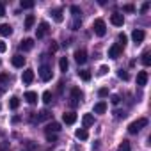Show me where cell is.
I'll return each instance as SVG.
<instances>
[{"instance_id":"1","label":"cell","mask_w":151,"mask_h":151,"mask_svg":"<svg viewBox=\"0 0 151 151\" xmlns=\"http://www.w3.org/2000/svg\"><path fill=\"white\" fill-rule=\"evenodd\" d=\"M146 124H147V119H146V117H140V119H137V121H133V123L128 124V132H130V133H137V132H140Z\"/></svg>"},{"instance_id":"2","label":"cell","mask_w":151,"mask_h":151,"mask_svg":"<svg viewBox=\"0 0 151 151\" xmlns=\"http://www.w3.org/2000/svg\"><path fill=\"white\" fill-rule=\"evenodd\" d=\"M93 29H94V34H96V36H100V37H103V36L107 34V25H105V22H103L101 18L94 20Z\"/></svg>"},{"instance_id":"3","label":"cell","mask_w":151,"mask_h":151,"mask_svg":"<svg viewBox=\"0 0 151 151\" xmlns=\"http://www.w3.org/2000/svg\"><path fill=\"white\" fill-rule=\"evenodd\" d=\"M82 98H84V94H82V91H80L78 87H73V89H71V98H69V100H71V105H73V107H77Z\"/></svg>"},{"instance_id":"4","label":"cell","mask_w":151,"mask_h":151,"mask_svg":"<svg viewBox=\"0 0 151 151\" xmlns=\"http://www.w3.org/2000/svg\"><path fill=\"white\" fill-rule=\"evenodd\" d=\"M39 77H41V80H43V82L52 80V68H50V66H46V64H43V66L39 68Z\"/></svg>"},{"instance_id":"5","label":"cell","mask_w":151,"mask_h":151,"mask_svg":"<svg viewBox=\"0 0 151 151\" xmlns=\"http://www.w3.org/2000/svg\"><path fill=\"white\" fill-rule=\"evenodd\" d=\"M48 32H50V25H48L46 22H41V23L37 25V29H36V36H37V39L45 37Z\"/></svg>"},{"instance_id":"6","label":"cell","mask_w":151,"mask_h":151,"mask_svg":"<svg viewBox=\"0 0 151 151\" xmlns=\"http://www.w3.org/2000/svg\"><path fill=\"white\" fill-rule=\"evenodd\" d=\"M144 37H146V34H144V30H140V29H135L133 32H132V39H133V43H142L144 41Z\"/></svg>"},{"instance_id":"7","label":"cell","mask_w":151,"mask_h":151,"mask_svg":"<svg viewBox=\"0 0 151 151\" xmlns=\"http://www.w3.org/2000/svg\"><path fill=\"white\" fill-rule=\"evenodd\" d=\"M75 60H77V64H86L87 62L86 50H77V52H75Z\"/></svg>"},{"instance_id":"8","label":"cell","mask_w":151,"mask_h":151,"mask_svg":"<svg viewBox=\"0 0 151 151\" xmlns=\"http://www.w3.org/2000/svg\"><path fill=\"white\" fill-rule=\"evenodd\" d=\"M121 52H123V48H121L119 45H112V46L109 48V57H110V59H117V57L121 55Z\"/></svg>"},{"instance_id":"9","label":"cell","mask_w":151,"mask_h":151,"mask_svg":"<svg viewBox=\"0 0 151 151\" xmlns=\"http://www.w3.org/2000/svg\"><path fill=\"white\" fill-rule=\"evenodd\" d=\"M110 22H112V25H116V27H123V23H124V18H123V14H119V13H114V14L110 16Z\"/></svg>"},{"instance_id":"10","label":"cell","mask_w":151,"mask_h":151,"mask_svg":"<svg viewBox=\"0 0 151 151\" xmlns=\"http://www.w3.org/2000/svg\"><path fill=\"white\" fill-rule=\"evenodd\" d=\"M52 117V114L48 112V110H41L39 114H36V116H32V121H36V123H39V121H45V119H50Z\"/></svg>"},{"instance_id":"11","label":"cell","mask_w":151,"mask_h":151,"mask_svg":"<svg viewBox=\"0 0 151 151\" xmlns=\"http://www.w3.org/2000/svg\"><path fill=\"white\" fill-rule=\"evenodd\" d=\"M62 121L66 124H73L75 121H77V114H75V112H64L62 114Z\"/></svg>"},{"instance_id":"12","label":"cell","mask_w":151,"mask_h":151,"mask_svg":"<svg viewBox=\"0 0 151 151\" xmlns=\"http://www.w3.org/2000/svg\"><path fill=\"white\" fill-rule=\"evenodd\" d=\"M22 80H23V84H32V80H34V69H25Z\"/></svg>"},{"instance_id":"13","label":"cell","mask_w":151,"mask_h":151,"mask_svg":"<svg viewBox=\"0 0 151 151\" xmlns=\"http://www.w3.org/2000/svg\"><path fill=\"white\" fill-rule=\"evenodd\" d=\"M11 62H13L14 68H23V66H25V57L18 53V55H14V57L11 59Z\"/></svg>"},{"instance_id":"14","label":"cell","mask_w":151,"mask_h":151,"mask_svg":"<svg viewBox=\"0 0 151 151\" xmlns=\"http://www.w3.org/2000/svg\"><path fill=\"white\" fill-rule=\"evenodd\" d=\"M147 84V71H139L137 73V86H146Z\"/></svg>"},{"instance_id":"15","label":"cell","mask_w":151,"mask_h":151,"mask_svg":"<svg viewBox=\"0 0 151 151\" xmlns=\"http://www.w3.org/2000/svg\"><path fill=\"white\" fill-rule=\"evenodd\" d=\"M13 34V27L9 23H0V36H11Z\"/></svg>"},{"instance_id":"16","label":"cell","mask_w":151,"mask_h":151,"mask_svg":"<svg viewBox=\"0 0 151 151\" xmlns=\"http://www.w3.org/2000/svg\"><path fill=\"white\" fill-rule=\"evenodd\" d=\"M20 48H22L23 52L32 50V48H34V39H23V41L20 43Z\"/></svg>"},{"instance_id":"17","label":"cell","mask_w":151,"mask_h":151,"mask_svg":"<svg viewBox=\"0 0 151 151\" xmlns=\"http://www.w3.org/2000/svg\"><path fill=\"white\" fill-rule=\"evenodd\" d=\"M45 132H46V135L48 133H57V132H60V124L59 123H50V124H46Z\"/></svg>"},{"instance_id":"18","label":"cell","mask_w":151,"mask_h":151,"mask_svg":"<svg viewBox=\"0 0 151 151\" xmlns=\"http://www.w3.org/2000/svg\"><path fill=\"white\" fill-rule=\"evenodd\" d=\"M82 123H84V128H89V126H93V124H94V117H93V114H84V117H82Z\"/></svg>"},{"instance_id":"19","label":"cell","mask_w":151,"mask_h":151,"mask_svg":"<svg viewBox=\"0 0 151 151\" xmlns=\"http://www.w3.org/2000/svg\"><path fill=\"white\" fill-rule=\"evenodd\" d=\"M25 100H27L30 105L37 103V93H34V91H29V93H25Z\"/></svg>"},{"instance_id":"20","label":"cell","mask_w":151,"mask_h":151,"mask_svg":"<svg viewBox=\"0 0 151 151\" xmlns=\"http://www.w3.org/2000/svg\"><path fill=\"white\" fill-rule=\"evenodd\" d=\"M107 112V103L105 101H98L94 105V114H105Z\"/></svg>"},{"instance_id":"21","label":"cell","mask_w":151,"mask_h":151,"mask_svg":"<svg viewBox=\"0 0 151 151\" xmlns=\"http://www.w3.org/2000/svg\"><path fill=\"white\" fill-rule=\"evenodd\" d=\"M75 135H77V139H80V140H86V139L89 137V133H87L86 128H78L77 132H75Z\"/></svg>"},{"instance_id":"22","label":"cell","mask_w":151,"mask_h":151,"mask_svg":"<svg viewBox=\"0 0 151 151\" xmlns=\"http://www.w3.org/2000/svg\"><path fill=\"white\" fill-rule=\"evenodd\" d=\"M52 14H53V20H55L57 23H60V22L64 20V16H62V9H53Z\"/></svg>"},{"instance_id":"23","label":"cell","mask_w":151,"mask_h":151,"mask_svg":"<svg viewBox=\"0 0 151 151\" xmlns=\"http://www.w3.org/2000/svg\"><path fill=\"white\" fill-rule=\"evenodd\" d=\"M34 22H36V18H34L32 14H29V16L25 18V30H30L32 25H34Z\"/></svg>"},{"instance_id":"24","label":"cell","mask_w":151,"mask_h":151,"mask_svg":"<svg viewBox=\"0 0 151 151\" xmlns=\"http://www.w3.org/2000/svg\"><path fill=\"white\" fill-rule=\"evenodd\" d=\"M78 77H80L84 82H89V80H91V73H89L87 69H82V71H78Z\"/></svg>"},{"instance_id":"25","label":"cell","mask_w":151,"mask_h":151,"mask_svg":"<svg viewBox=\"0 0 151 151\" xmlns=\"http://www.w3.org/2000/svg\"><path fill=\"white\" fill-rule=\"evenodd\" d=\"M9 107H11L13 110H16V109L20 107V98H18V96H13V98L9 100Z\"/></svg>"},{"instance_id":"26","label":"cell","mask_w":151,"mask_h":151,"mask_svg":"<svg viewBox=\"0 0 151 151\" xmlns=\"http://www.w3.org/2000/svg\"><path fill=\"white\" fill-rule=\"evenodd\" d=\"M68 66H69L68 59H66V57H60V60H59V68H60V71H68Z\"/></svg>"},{"instance_id":"27","label":"cell","mask_w":151,"mask_h":151,"mask_svg":"<svg viewBox=\"0 0 151 151\" xmlns=\"http://www.w3.org/2000/svg\"><path fill=\"white\" fill-rule=\"evenodd\" d=\"M140 60H142L144 66H149V64H151V57H149V52H147V50L142 53V59H140Z\"/></svg>"},{"instance_id":"28","label":"cell","mask_w":151,"mask_h":151,"mask_svg":"<svg viewBox=\"0 0 151 151\" xmlns=\"http://www.w3.org/2000/svg\"><path fill=\"white\" fill-rule=\"evenodd\" d=\"M117 151H132V147H130V142H128V140H123V142L119 144Z\"/></svg>"},{"instance_id":"29","label":"cell","mask_w":151,"mask_h":151,"mask_svg":"<svg viewBox=\"0 0 151 151\" xmlns=\"http://www.w3.org/2000/svg\"><path fill=\"white\" fill-rule=\"evenodd\" d=\"M117 41H119L117 45H119L121 48H124V45H126V41H128V37H126V34H119V36H117Z\"/></svg>"},{"instance_id":"30","label":"cell","mask_w":151,"mask_h":151,"mask_svg":"<svg viewBox=\"0 0 151 151\" xmlns=\"http://www.w3.org/2000/svg\"><path fill=\"white\" fill-rule=\"evenodd\" d=\"M20 6H22V9H32L34 7V2H30V0H25V2H23V0H22Z\"/></svg>"},{"instance_id":"31","label":"cell","mask_w":151,"mask_h":151,"mask_svg":"<svg viewBox=\"0 0 151 151\" xmlns=\"http://www.w3.org/2000/svg\"><path fill=\"white\" fill-rule=\"evenodd\" d=\"M80 25H82V20L75 18V20H73V23H71V29H73V30H78V29H80Z\"/></svg>"},{"instance_id":"32","label":"cell","mask_w":151,"mask_h":151,"mask_svg":"<svg viewBox=\"0 0 151 151\" xmlns=\"http://www.w3.org/2000/svg\"><path fill=\"white\" fill-rule=\"evenodd\" d=\"M71 13H73V16H75V18H78V16L82 14V13H80V7H78V6H71Z\"/></svg>"},{"instance_id":"33","label":"cell","mask_w":151,"mask_h":151,"mask_svg":"<svg viewBox=\"0 0 151 151\" xmlns=\"http://www.w3.org/2000/svg\"><path fill=\"white\" fill-rule=\"evenodd\" d=\"M117 77H119L121 80H128V78H130V75H128L126 71H123V69H119V71H117Z\"/></svg>"},{"instance_id":"34","label":"cell","mask_w":151,"mask_h":151,"mask_svg":"<svg viewBox=\"0 0 151 151\" xmlns=\"http://www.w3.org/2000/svg\"><path fill=\"white\" fill-rule=\"evenodd\" d=\"M43 101H45V103H50V101H52V93H50V91H45V93H43Z\"/></svg>"},{"instance_id":"35","label":"cell","mask_w":151,"mask_h":151,"mask_svg":"<svg viewBox=\"0 0 151 151\" xmlns=\"http://www.w3.org/2000/svg\"><path fill=\"white\" fill-rule=\"evenodd\" d=\"M98 96H100V98H105V96H109V89H107V87H101V89L98 91Z\"/></svg>"},{"instance_id":"36","label":"cell","mask_w":151,"mask_h":151,"mask_svg":"<svg viewBox=\"0 0 151 151\" xmlns=\"http://www.w3.org/2000/svg\"><path fill=\"white\" fill-rule=\"evenodd\" d=\"M110 69H109V66H101L100 68V71H98V75H100V77H103V75H107Z\"/></svg>"},{"instance_id":"37","label":"cell","mask_w":151,"mask_h":151,"mask_svg":"<svg viewBox=\"0 0 151 151\" xmlns=\"http://www.w3.org/2000/svg\"><path fill=\"white\" fill-rule=\"evenodd\" d=\"M0 151H11L9 142H2V144H0Z\"/></svg>"},{"instance_id":"38","label":"cell","mask_w":151,"mask_h":151,"mask_svg":"<svg viewBox=\"0 0 151 151\" xmlns=\"http://www.w3.org/2000/svg\"><path fill=\"white\" fill-rule=\"evenodd\" d=\"M57 50H59V45H57L55 41H52V43H50V52H52V53H55Z\"/></svg>"},{"instance_id":"39","label":"cell","mask_w":151,"mask_h":151,"mask_svg":"<svg viewBox=\"0 0 151 151\" xmlns=\"http://www.w3.org/2000/svg\"><path fill=\"white\" fill-rule=\"evenodd\" d=\"M46 140H48V142H52V144H53V142H57L55 133H53V135H52V133H48V135H46Z\"/></svg>"},{"instance_id":"40","label":"cell","mask_w":151,"mask_h":151,"mask_svg":"<svg viewBox=\"0 0 151 151\" xmlns=\"http://www.w3.org/2000/svg\"><path fill=\"white\" fill-rule=\"evenodd\" d=\"M9 80V75L7 73H2V75H0V84H4V82H7Z\"/></svg>"},{"instance_id":"41","label":"cell","mask_w":151,"mask_h":151,"mask_svg":"<svg viewBox=\"0 0 151 151\" xmlns=\"http://www.w3.org/2000/svg\"><path fill=\"white\" fill-rule=\"evenodd\" d=\"M123 9H124V11H128V13H133V11H135V7H133L132 4H126V6H124Z\"/></svg>"},{"instance_id":"42","label":"cell","mask_w":151,"mask_h":151,"mask_svg":"<svg viewBox=\"0 0 151 151\" xmlns=\"http://www.w3.org/2000/svg\"><path fill=\"white\" fill-rule=\"evenodd\" d=\"M110 101H112V103H114V105H117V103H119V101H121V98H119V96H117V94H114V96H112V98H110Z\"/></svg>"},{"instance_id":"43","label":"cell","mask_w":151,"mask_h":151,"mask_svg":"<svg viewBox=\"0 0 151 151\" xmlns=\"http://www.w3.org/2000/svg\"><path fill=\"white\" fill-rule=\"evenodd\" d=\"M4 14H6V4L0 2V16H4Z\"/></svg>"},{"instance_id":"44","label":"cell","mask_w":151,"mask_h":151,"mask_svg":"<svg viewBox=\"0 0 151 151\" xmlns=\"http://www.w3.org/2000/svg\"><path fill=\"white\" fill-rule=\"evenodd\" d=\"M6 50H7V46H6V43H4V41H0V53H4Z\"/></svg>"},{"instance_id":"45","label":"cell","mask_w":151,"mask_h":151,"mask_svg":"<svg viewBox=\"0 0 151 151\" xmlns=\"http://www.w3.org/2000/svg\"><path fill=\"white\" fill-rule=\"evenodd\" d=\"M147 9H149V2H146V4H142V7H140V11H142V13H146Z\"/></svg>"}]
</instances>
